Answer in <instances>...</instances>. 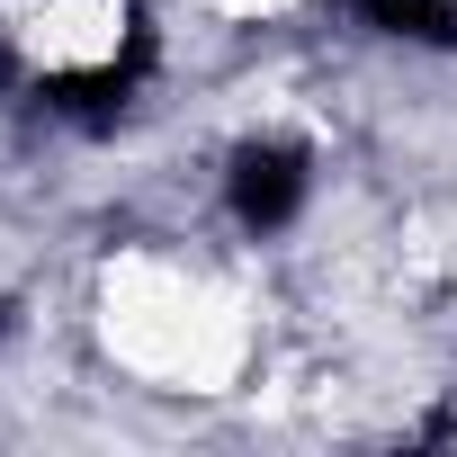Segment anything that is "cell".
<instances>
[{"label": "cell", "mask_w": 457, "mask_h": 457, "mask_svg": "<svg viewBox=\"0 0 457 457\" xmlns=\"http://www.w3.org/2000/svg\"><path fill=\"white\" fill-rule=\"evenodd\" d=\"M224 197H234V215L252 234L296 224V206H305V144H243L234 170H224Z\"/></svg>", "instance_id": "1"}, {"label": "cell", "mask_w": 457, "mask_h": 457, "mask_svg": "<svg viewBox=\"0 0 457 457\" xmlns=\"http://www.w3.org/2000/svg\"><path fill=\"white\" fill-rule=\"evenodd\" d=\"M359 19L412 46H457V0H359Z\"/></svg>", "instance_id": "2"}]
</instances>
